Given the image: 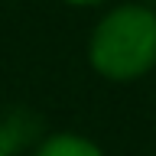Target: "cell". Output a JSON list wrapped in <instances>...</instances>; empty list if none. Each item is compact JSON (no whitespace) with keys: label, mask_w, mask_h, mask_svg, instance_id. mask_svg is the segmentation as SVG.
Segmentation results:
<instances>
[{"label":"cell","mask_w":156,"mask_h":156,"mask_svg":"<svg viewBox=\"0 0 156 156\" xmlns=\"http://www.w3.org/2000/svg\"><path fill=\"white\" fill-rule=\"evenodd\" d=\"M33 156H104V150L85 133H72V130H58V133L42 136L33 150Z\"/></svg>","instance_id":"obj_2"},{"label":"cell","mask_w":156,"mask_h":156,"mask_svg":"<svg viewBox=\"0 0 156 156\" xmlns=\"http://www.w3.org/2000/svg\"><path fill=\"white\" fill-rule=\"evenodd\" d=\"M0 156H3V153H0Z\"/></svg>","instance_id":"obj_5"},{"label":"cell","mask_w":156,"mask_h":156,"mask_svg":"<svg viewBox=\"0 0 156 156\" xmlns=\"http://www.w3.org/2000/svg\"><path fill=\"white\" fill-rule=\"evenodd\" d=\"M58 3H65V7H78V10H91V7H104L111 0H58Z\"/></svg>","instance_id":"obj_3"},{"label":"cell","mask_w":156,"mask_h":156,"mask_svg":"<svg viewBox=\"0 0 156 156\" xmlns=\"http://www.w3.org/2000/svg\"><path fill=\"white\" fill-rule=\"evenodd\" d=\"M0 120H3V101H0Z\"/></svg>","instance_id":"obj_4"},{"label":"cell","mask_w":156,"mask_h":156,"mask_svg":"<svg viewBox=\"0 0 156 156\" xmlns=\"http://www.w3.org/2000/svg\"><path fill=\"white\" fill-rule=\"evenodd\" d=\"M88 65L114 85L156 72V10L133 0L111 7L88 36Z\"/></svg>","instance_id":"obj_1"}]
</instances>
